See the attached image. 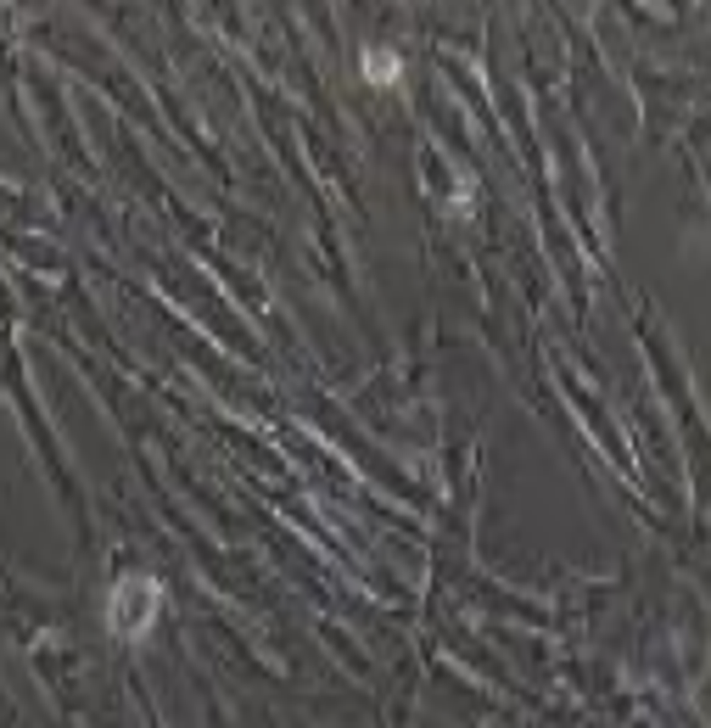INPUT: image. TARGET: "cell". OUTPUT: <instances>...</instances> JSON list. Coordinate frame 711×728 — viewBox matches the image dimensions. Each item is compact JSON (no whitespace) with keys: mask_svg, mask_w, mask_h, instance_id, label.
<instances>
[{"mask_svg":"<svg viewBox=\"0 0 711 728\" xmlns=\"http://www.w3.org/2000/svg\"><path fill=\"white\" fill-rule=\"evenodd\" d=\"M365 73H370V79H393V73H398V62H393L387 51H370V56H365Z\"/></svg>","mask_w":711,"mask_h":728,"instance_id":"1","label":"cell"}]
</instances>
